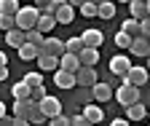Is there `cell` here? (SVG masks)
<instances>
[{
	"mask_svg": "<svg viewBox=\"0 0 150 126\" xmlns=\"http://www.w3.org/2000/svg\"><path fill=\"white\" fill-rule=\"evenodd\" d=\"M38 16H40V11H38L35 6H22L16 11V30H22V32H27V30H35V24H38Z\"/></svg>",
	"mask_w": 150,
	"mask_h": 126,
	"instance_id": "6da1fadb",
	"label": "cell"
},
{
	"mask_svg": "<svg viewBox=\"0 0 150 126\" xmlns=\"http://www.w3.org/2000/svg\"><path fill=\"white\" fill-rule=\"evenodd\" d=\"M112 97L118 99V105H134V102H139V86H131V83H126V81H121V86H118V91H112Z\"/></svg>",
	"mask_w": 150,
	"mask_h": 126,
	"instance_id": "7a4b0ae2",
	"label": "cell"
},
{
	"mask_svg": "<svg viewBox=\"0 0 150 126\" xmlns=\"http://www.w3.org/2000/svg\"><path fill=\"white\" fill-rule=\"evenodd\" d=\"M123 81L131 83V86H145V83L150 81V73H147L145 67H139V64H131V67H129V73L123 75Z\"/></svg>",
	"mask_w": 150,
	"mask_h": 126,
	"instance_id": "3957f363",
	"label": "cell"
},
{
	"mask_svg": "<svg viewBox=\"0 0 150 126\" xmlns=\"http://www.w3.org/2000/svg\"><path fill=\"white\" fill-rule=\"evenodd\" d=\"M129 51L134 54V57H139V59H147V57H150V38H145V35H137V38H131Z\"/></svg>",
	"mask_w": 150,
	"mask_h": 126,
	"instance_id": "277c9868",
	"label": "cell"
},
{
	"mask_svg": "<svg viewBox=\"0 0 150 126\" xmlns=\"http://www.w3.org/2000/svg\"><path fill=\"white\" fill-rule=\"evenodd\" d=\"M40 54L62 57V54H64V40H59L56 35H51V38H43V43H40Z\"/></svg>",
	"mask_w": 150,
	"mask_h": 126,
	"instance_id": "5b68a950",
	"label": "cell"
},
{
	"mask_svg": "<svg viewBox=\"0 0 150 126\" xmlns=\"http://www.w3.org/2000/svg\"><path fill=\"white\" fill-rule=\"evenodd\" d=\"M129 67H131V62H129V57H123V54H115V57L110 59V73L118 75L121 81H123V75L129 73Z\"/></svg>",
	"mask_w": 150,
	"mask_h": 126,
	"instance_id": "8992f818",
	"label": "cell"
},
{
	"mask_svg": "<svg viewBox=\"0 0 150 126\" xmlns=\"http://www.w3.org/2000/svg\"><path fill=\"white\" fill-rule=\"evenodd\" d=\"M38 105H40V110H43L46 118H54V115H59V113H62V102L56 99V97H48V94H46Z\"/></svg>",
	"mask_w": 150,
	"mask_h": 126,
	"instance_id": "52a82bcc",
	"label": "cell"
},
{
	"mask_svg": "<svg viewBox=\"0 0 150 126\" xmlns=\"http://www.w3.org/2000/svg\"><path fill=\"white\" fill-rule=\"evenodd\" d=\"M97 83V70L94 67H81L78 73H75V86H94Z\"/></svg>",
	"mask_w": 150,
	"mask_h": 126,
	"instance_id": "ba28073f",
	"label": "cell"
},
{
	"mask_svg": "<svg viewBox=\"0 0 150 126\" xmlns=\"http://www.w3.org/2000/svg\"><path fill=\"white\" fill-rule=\"evenodd\" d=\"M78 62H81V67H94V64L99 62V48L83 46V48L78 51Z\"/></svg>",
	"mask_w": 150,
	"mask_h": 126,
	"instance_id": "9c48e42d",
	"label": "cell"
},
{
	"mask_svg": "<svg viewBox=\"0 0 150 126\" xmlns=\"http://www.w3.org/2000/svg\"><path fill=\"white\" fill-rule=\"evenodd\" d=\"M54 19H56V24H72L75 22V8L67 6V3H62L59 8L54 11Z\"/></svg>",
	"mask_w": 150,
	"mask_h": 126,
	"instance_id": "30bf717a",
	"label": "cell"
},
{
	"mask_svg": "<svg viewBox=\"0 0 150 126\" xmlns=\"http://www.w3.org/2000/svg\"><path fill=\"white\" fill-rule=\"evenodd\" d=\"M54 83L59 88H72L75 86V73H67V70H54Z\"/></svg>",
	"mask_w": 150,
	"mask_h": 126,
	"instance_id": "8fae6325",
	"label": "cell"
},
{
	"mask_svg": "<svg viewBox=\"0 0 150 126\" xmlns=\"http://www.w3.org/2000/svg\"><path fill=\"white\" fill-rule=\"evenodd\" d=\"M35 62H38V67H40V73H54V70H59V57H51V54H40Z\"/></svg>",
	"mask_w": 150,
	"mask_h": 126,
	"instance_id": "7c38bea8",
	"label": "cell"
},
{
	"mask_svg": "<svg viewBox=\"0 0 150 126\" xmlns=\"http://www.w3.org/2000/svg\"><path fill=\"white\" fill-rule=\"evenodd\" d=\"M59 67H62V70H67V73H78V70H81L78 54H70V51H64L62 57H59Z\"/></svg>",
	"mask_w": 150,
	"mask_h": 126,
	"instance_id": "4fadbf2b",
	"label": "cell"
},
{
	"mask_svg": "<svg viewBox=\"0 0 150 126\" xmlns=\"http://www.w3.org/2000/svg\"><path fill=\"white\" fill-rule=\"evenodd\" d=\"M91 94L97 102H110L112 99V86L110 83H94L91 86Z\"/></svg>",
	"mask_w": 150,
	"mask_h": 126,
	"instance_id": "5bb4252c",
	"label": "cell"
},
{
	"mask_svg": "<svg viewBox=\"0 0 150 126\" xmlns=\"http://www.w3.org/2000/svg\"><path fill=\"white\" fill-rule=\"evenodd\" d=\"M16 51H19V59L22 62H32V59L40 57V46H32V43H22Z\"/></svg>",
	"mask_w": 150,
	"mask_h": 126,
	"instance_id": "9a60e30c",
	"label": "cell"
},
{
	"mask_svg": "<svg viewBox=\"0 0 150 126\" xmlns=\"http://www.w3.org/2000/svg\"><path fill=\"white\" fill-rule=\"evenodd\" d=\"M81 40H83V46H88V48H99L102 40H105V35H102L99 30H86V32L81 35Z\"/></svg>",
	"mask_w": 150,
	"mask_h": 126,
	"instance_id": "2e32d148",
	"label": "cell"
},
{
	"mask_svg": "<svg viewBox=\"0 0 150 126\" xmlns=\"http://www.w3.org/2000/svg\"><path fill=\"white\" fill-rule=\"evenodd\" d=\"M83 118H86L91 126H99L102 118H105V113H102V107H97V105H86V107H83Z\"/></svg>",
	"mask_w": 150,
	"mask_h": 126,
	"instance_id": "e0dca14e",
	"label": "cell"
},
{
	"mask_svg": "<svg viewBox=\"0 0 150 126\" xmlns=\"http://www.w3.org/2000/svg\"><path fill=\"white\" fill-rule=\"evenodd\" d=\"M54 24H56V19H54L51 13H40V16H38L35 30L40 32V35H48V32H54Z\"/></svg>",
	"mask_w": 150,
	"mask_h": 126,
	"instance_id": "ac0fdd59",
	"label": "cell"
},
{
	"mask_svg": "<svg viewBox=\"0 0 150 126\" xmlns=\"http://www.w3.org/2000/svg\"><path fill=\"white\" fill-rule=\"evenodd\" d=\"M147 115V110L142 107V102H134V105H126V118L129 121H142Z\"/></svg>",
	"mask_w": 150,
	"mask_h": 126,
	"instance_id": "d6986e66",
	"label": "cell"
},
{
	"mask_svg": "<svg viewBox=\"0 0 150 126\" xmlns=\"http://www.w3.org/2000/svg\"><path fill=\"white\" fill-rule=\"evenodd\" d=\"M97 16L99 19H112V16H115V3H112V0H102L97 6Z\"/></svg>",
	"mask_w": 150,
	"mask_h": 126,
	"instance_id": "ffe728a7",
	"label": "cell"
},
{
	"mask_svg": "<svg viewBox=\"0 0 150 126\" xmlns=\"http://www.w3.org/2000/svg\"><path fill=\"white\" fill-rule=\"evenodd\" d=\"M30 105H32V99H13V118H27V113H30Z\"/></svg>",
	"mask_w": 150,
	"mask_h": 126,
	"instance_id": "44dd1931",
	"label": "cell"
},
{
	"mask_svg": "<svg viewBox=\"0 0 150 126\" xmlns=\"http://www.w3.org/2000/svg\"><path fill=\"white\" fill-rule=\"evenodd\" d=\"M6 43H8L11 48H19V46L24 43V32H22V30H16V27L8 30V32H6Z\"/></svg>",
	"mask_w": 150,
	"mask_h": 126,
	"instance_id": "7402d4cb",
	"label": "cell"
},
{
	"mask_svg": "<svg viewBox=\"0 0 150 126\" xmlns=\"http://www.w3.org/2000/svg\"><path fill=\"white\" fill-rule=\"evenodd\" d=\"M27 121L35 126V123H43V121H48L46 115H43V110H40V105H38V102H32L30 105V113H27Z\"/></svg>",
	"mask_w": 150,
	"mask_h": 126,
	"instance_id": "603a6c76",
	"label": "cell"
},
{
	"mask_svg": "<svg viewBox=\"0 0 150 126\" xmlns=\"http://www.w3.org/2000/svg\"><path fill=\"white\" fill-rule=\"evenodd\" d=\"M121 32H126L129 38H137V35H139V19H131V16H129V19L121 24Z\"/></svg>",
	"mask_w": 150,
	"mask_h": 126,
	"instance_id": "cb8c5ba5",
	"label": "cell"
},
{
	"mask_svg": "<svg viewBox=\"0 0 150 126\" xmlns=\"http://www.w3.org/2000/svg\"><path fill=\"white\" fill-rule=\"evenodd\" d=\"M129 11H131V19H145V16H147V6L139 3V0H131Z\"/></svg>",
	"mask_w": 150,
	"mask_h": 126,
	"instance_id": "d4e9b609",
	"label": "cell"
},
{
	"mask_svg": "<svg viewBox=\"0 0 150 126\" xmlns=\"http://www.w3.org/2000/svg\"><path fill=\"white\" fill-rule=\"evenodd\" d=\"M11 91H13V99H30V91H32V88L24 81H19V83L11 86Z\"/></svg>",
	"mask_w": 150,
	"mask_h": 126,
	"instance_id": "484cf974",
	"label": "cell"
},
{
	"mask_svg": "<svg viewBox=\"0 0 150 126\" xmlns=\"http://www.w3.org/2000/svg\"><path fill=\"white\" fill-rule=\"evenodd\" d=\"M22 8L19 0H0V13H8V16H16V11Z\"/></svg>",
	"mask_w": 150,
	"mask_h": 126,
	"instance_id": "4316f807",
	"label": "cell"
},
{
	"mask_svg": "<svg viewBox=\"0 0 150 126\" xmlns=\"http://www.w3.org/2000/svg\"><path fill=\"white\" fill-rule=\"evenodd\" d=\"M43 38H46V35H40L38 30H27V32H24V43H32V46H40Z\"/></svg>",
	"mask_w": 150,
	"mask_h": 126,
	"instance_id": "83f0119b",
	"label": "cell"
},
{
	"mask_svg": "<svg viewBox=\"0 0 150 126\" xmlns=\"http://www.w3.org/2000/svg\"><path fill=\"white\" fill-rule=\"evenodd\" d=\"M83 48V40L81 38H70V40H64V51H70V54H78Z\"/></svg>",
	"mask_w": 150,
	"mask_h": 126,
	"instance_id": "f1b7e54d",
	"label": "cell"
},
{
	"mask_svg": "<svg viewBox=\"0 0 150 126\" xmlns=\"http://www.w3.org/2000/svg\"><path fill=\"white\" fill-rule=\"evenodd\" d=\"M13 27H16V19H13V16L0 13V30H3V32H8V30H13Z\"/></svg>",
	"mask_w": 150,
	"mask_h": 126,
	"instance_id": "f546056e",
	"label": "cell"
},
{
	"mask_svg": "<svg viewBox=\"0 0 150 126\" xmlns=\"http://www.w3.org/2000/svg\"><path fill=\"white\" fill-rule=\"evenodd\" d=\"M83 16H88V19H91V16H97V3H91V0H86V3L78 8Z\"/></svg>",
	"mask_w": 150,
	"mask_h": 126,
	"instance_id": "4dcf8cb0",
	"label": "cell"
},
{
	"mask_svg": "<svg viewBox=\"0 0 150 126\" xmlns=\"http://www.w3.org/2000/svg\"><path fill=\"white\" fill-rule=\"evenodd\" d=\"M115 46H118V48H129V46H131V38H129L126 32L118 30V32H115Z\"/></svg>",
	"mask_w": 150,
	"mask_h": 126,
	"instance_id": "1f68e13d",
	"label": "cell"
},
{
	"mask_svg": "<svg viewBox=\"0 0 150 126\" xmlns=\"http://www.w3.org/2000/svg\"><path fill=\"white\" fill-rule=\"evenodd\" d=\"M24 83H27L30 88H32V86H40V83H43V75H40V73H27V75H24Z\"/></svg>",
	"mask_w": 150,
	"mask_h": 126,
	"instance_id": "d6a6232c",
	"label": "cell"
},
{
	"mask_svg": "<svg viewBox=\"0 0 150 126\" xmlns=\"http://www.w3.org/2000/svg\"><path fill=\"white\" fill-rule=\"evenodd\" d=\"M43 97H46V86H43V83H40V86H32V91H30V99H32V102H40Z\"/></svg>",
	"mask_w": 150,
	"mask_h": 126,
	"instance_id": "836d02e7",
	"label": "cell"
},
{
	"mask_svg": "<svg viewBox=\"0 0 150 126\" xmlns=\"http://www.w3.org/2000/svg\"><path fill=\"white\" fill-rule=\"evenodd\" d=\"M48 126H70V118L67 115H54V118H48Z\"/></svg>",
	"mask_w": 150,
	"mask_h": 126,
	"instance_id": "e575fe53",
	"label": "cell"
},
{
	"mask_svg": "<svg viewBox=\"0 0 150 126\" xmlns=\"http://www.w3.org/2000/svg\"><path fill=\"white\" fill-rule=\"evenodd\" d=\"M139 35H145V38H150V16H145V19H139Z\"/></svg>",
	"mask_w": 150,
	"mask_h": 126,
	"instance_id": "d590c367",
	"label": "cell"
},
{
	"mask_svg": "<svg viewBox=\"0 0 150 126\" xmlns=\"http://www.w3.org/2000/svg\"><path fill=\"white\" fill-rule=\"evenodd\" d=\"M70 126H91V123H88V121L83 118V113H81V115H72V118H70Z\"/></svg>",
	"mask_w": 150,
	"mask_h": 126,
	"instance_id": "8d00e7d4",
	"label": "cell"
},
{
	"mask_svg": "<svg viewBox=\"0 0 150 126\" xmlns=\"http://www.w3.org/2000/svg\"><path fill=\"white\" fill-rule=\"evenodd\" d=\"M11 126H32L27 118H11Z\"/></svg>",
	"mask_w": 150,
	"mask_h": 126,
	"instance_id": "74e56055",
	"label": "cell"
},
{
	"mask_svg": "<svg viewBox=\"0 0 150 126\" xmlns=\"http://www.w3.org/2000/svg\"><path fill=\"white\" fill-rule=\"evenodd\" d=\"M32 6H35L38 11H46V6H48V0H32Z\"/></svg>",
	"mask_w": 150,
	"mask_h": 126,
	"instance_id": "f35d334b",
	"label": "cell"
},
{
	"mask_svg": "<svg viewBox=\"0 0 150 126\" xmlns=\"http://www.w3.org/2000/svg\"><path fill=\"white\" fill-rule=\"evenodd\" d=\"M64 3H67V6H72V8H81L86 0H64Z\"/></svg>",
	"mask_w": 150,
	"mask_h": 126,
	"instance_id": "ab89813d",
	"label": "cell"
},
{
	"mask_svg": "<svg viewBox=\"0 0 150 126\" xmlns=\"http://www.w3.org/2000/svg\"><path fill=\"white\" fill-rule=\"evenodd\" d=\"M110 126H129V118H115Z\"/></svg>",
	"mask_w": 150,
	"mask_h": 126,
	"instance_id": "60d3db41",
	"label": "cell"
},
{
	"mask_svg": "<svg viewBox=\"0 0 150 126\" xmlns=\"http://www.w3.org/2000/svg\"><path fill=\"white\" fill-rule=\"evenodd\" d=\"M8 78V64H0V81Z\"/></svg>",
	"mask_w": 150,
	"mask_h": 126,
	"instance_id": "b9f144b4",
	"label": "cell"
},
{
	"mask_svg": "<svg viewBox=\"0 0 150 126\" xmlns=\"http://www.w3.org/2000/svg\"><path fill=\"white\" fill-rule=\"evenodd\" d=\"M0 126H11V118H8V115H3V118H0Z\"/></svg>",
	"mask_w": 150,
	"mask_h": 126,
	"instance_id": "7bdbcfd3",
	"label": "cell"
},
{
	"mask_svg": "<svg viewBox=\"0 0 150 126\" xmlns=\"http://www.w3.org/2000/svg\"><path fill=\"white\" fill-rule=\"evenodd\" d=\"M0 64H8V57H6V51H0Z\"/></svg>",
	"mask_w": 150,
	"mask_h": 126,
	"instance_id": "ee69618b",
	"label": "cell"
},
{
	"mask_svg": "<svg viewBox=\"0 0 150 126\" xmlns=\"http://www.w3.org/2000/svg\"><path fill=\"white\" fill-rule=\"evenodd\" d=\"M3 115H6V105L0 102V118H3Z\"/></svg>",
	"mask_w": 150,
	"mask_h": 126,
	"instance_id": "f6af8a7d",
	"label": "cell"
},
{
	"mask_svg": "<svg viewBox=\"0 0 150 126\" xmlns=\"http://www.w3.org/2000/svg\"><path fill=\"white\" fill-rule=\"evenodd\" d=\"M145 6H147V16H150V0H147V3H145Z\"/></svg>",
	"mask_w": 150,
	"mask_h": 126,
	"instance_id": "bcb514c9",
	"label": "cell"
},
{
	"mask_svg": "<svg viewBox=\"0 0 150 126\" xmlns=\"http://www.w3.org/2000/svg\"><path fill=\"white\" fill-rule=\"evenodd\" d=\"M91 3H97V6H99V3H102V0H91Z\"/></svg>",
	"mask_w": 150,
	"mask_h": 126,
	"instance_id": "7dc6e473",
	"label": "cell"
},
{
	"mask_svg": "<svg viewBox=\"0 0 150 126\" xmlns=\"http://www.w3.org/2000/svg\"><path fill=\"white\" fill-rule=\"evenodd\" d=\"M118 3H131V0H118Z\"/></svg>",
	"mask_w": 150,
	"mask_h": 126,
	"instance_id": "c3c4849f",
	"label": "cell"
},
{
	"mask_svg": "<svg viewBox=\"0 0 150 126\" xmlns=\"http://www.w3.org/2000/svg\"><path fill=\"white\" fill-rule=\"evenodd\" d=\"M147 70H150V57H147Z\"/></svg>",
	"mask_w": 150,
	"mask_h": 126,
	"instance_id": "681fc988",
	"label": "cell"
},
{
	"mask_svg": "<svg viewBox=\"0 0 150 126\" xmlns=\"http://www.w3.org/2000/svg\"><path fill=\"white\" fill-rule=\"evenodd\" d=\"M139 3H147V0H139Z\"/></svg>",
	"mask_w": 150,
	"mask_h": 126,
	"instance_id": "f907efd6",
	"label": "cell"
},
{
	"mask_svg": "<svg viewBox=\"0 0 150 126\" xmlns=\"http://www.w3.org/2000/svg\"><path fill=\"white\" fill-rule=\"evenodd\" d=\"M19 3H22V0H19Z\"/></svg>",
	"mask_w": 150,
	"mask_h": 126,
	"instance_id": "816d5d0a",
	"label": "cell"
},
{
	"mask_svg": "<svg viewBox=\"0 0 150 126\" xmlns=\"http://www.w3.org/2000/svg\"><path fill=\"white\" fill-rule=\"evenodd\" d=\"M147 83H150V81H147Z\"/></svg>",
	"mask_w": 150,
	"mask_h": 126,
	"instance_id": "f5cc1de1",
	"label": "cell"
}]
</instances>
